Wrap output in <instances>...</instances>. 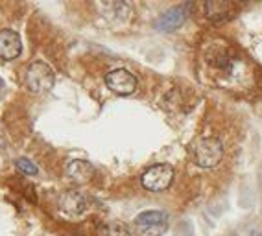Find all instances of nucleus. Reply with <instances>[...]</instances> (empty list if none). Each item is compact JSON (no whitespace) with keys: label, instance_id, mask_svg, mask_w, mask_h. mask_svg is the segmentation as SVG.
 <instances>
[{"label":"nucleus","instance_id":"3","mask_svg":"<svg viewBox=\"0 0 262 236\" xmlns=\"http://www.w3.org/2000/svg\"><path fill=\"white\" fill-rule=\"evenodd\" d=\"M135 227L142 236H163L168 229V214L163 210H146L135 218Z\"/></svg>","mask_w":262,"mask_h":236},{"label":"nucleus","instance_id":"15","mask_svg":"<svg viewBox=\"0 0 262 236\" xmlns=\"http://www.w3.org/2000/svg\"><path fill=\"white\" fill-rule=\"evenodd\" d=\"M258 236H262V232H260V234H258Z\"/></svg>","mask_w":262,"mask_h":236},{"label":"nucleus","instance_id":"7","mask_svg":"<svg viewBox=\"0 0 262 236\" xmlns=\"http://www.w3.org/2000/svg\"><path fill=\"white\" fill-rule=\"evenodd\" d=\"M67 175L76 184H85L94 177V166L89 161L78 159V161H72L71 164L67 166Z\"/></svg>","mask_w":262,"mask_h":236},{"label":"nucleus","instance_id":"2","mask_svg":"<svg viewBox=\"0 0 262 236\" xmlns=\"http://www.w3.org/2000/svg\"><path fill=\"white\" fill-rule=\"evenodd\" d=\"M224 157V146L214 137L202 138L194 148V161L202 168H214Z\"/></svg>","mask_w":262,"mask_h":236},{"label":"nucleus","instance_id":"1","mask_svg":"<svg viewBox=\"0 0 262 236\" xmlns=\"http://www.w3.org/2000/svg\"><path fill=\"white\" fill-rule=\"evenodd\" d=\"M56 76L52 66L45 61H33L26 70V87L35 95H42L54 87Z\"/></svg>","mask_w":262,"mask_h":236},{"label":"nucleus","instance_id":"12","mask_svg":"<svg viewBox=\"0 0 262 236\" xmlns=\"http://www.w3.org/2000/svg\"><path fill=\"white\" fill-rule=\"evenodd\" d=\"M15 166H17V168H19L23 174H28V175H37V172H39L37 166L33 164L30 159H24V157L17 159V161H15Z\"/></svg>","mask_w":262,"mask_h":236},{"label":"nucleus","instance_id":"11","mask_svg":"<svg viewBox=\"0 0 262 236\" xmlns=\"http://www.w3.org/2000/svg\"><path fill=\"white\" fill-rule=\"evenodd\" d=\"M100 236H129V229L122 222H109L100 229Z\"/></svg>","mask_w":262,"mask_h":236},{"label":"nucleus","instance_id":"8","mask_svg":"<svg viewBox=\"0 0 262 236\" xmlns=\"http://www.w3.org/2000/svg\"><path fill=\"white\" fill-rule=\"evenodd\" d=\"M187 19V10L185 8H172L166 13H163L155 22V28L161 32H172V30L179 28Z\"/></svg>","mask_w":262,"mask_h":236},{"label":"nucleus","instance_id":"9","mask_svg":"<svg viewBox=\"0 0 262 236\" xmlns=\"http://www.w3.org/2000/svg\"><path fill=\"white\" fill-rule=\"evenodd\" d=\"M59 207L61 210H65L71 216H80L81 213H85V208H87V199L80 192H67L61 198Z\"/></svg>","mask_w":262,"mask_h":236},{"label":"nucleus","instance_id":"10","mask_svg":"<svg viewBox=\"0 0 262 236\" xmlns=\"http://www.w3.org/2000/svg\"><path fill=\"white\" fill-rule=\"evenodd\" d=\"M231 10H233V4L227 0H209V2H205V15L207 19L212 20V22L227 20L231 17Z\"/></svg>","mask_w":262,"mask_h":236},{"label":"nucleus","instance_id":"6","mask_svg":"<svg viewBox=\"0 0 262 236\" xmlns=\"http://www.w3.org/2000/svg\"><path fill=\"white\" fill-rule=\"evenodd\" d=\"M23 50L20 35L13 30H0V59L11 61L15 57H19Z\"/></svg>","mask_w":262,"mask_h":236},{"label":"nucleus","instance_id":"14","mask_svg":"<svg viewBox=\"0 0 262 236\" xmlns=\"http://www.w3.org/2000/svg\"><path fill=\"white\" fill-rule=\"evenodd\" d=\"M2 90H4V81H2V78H0V95H2Z\"/></svg>","mask_w":262,"mask_h":236},{"label":"nucleus","instance_id":"13","mask_svg":"<svg viewBox=\"0 0 262 236\" xmlns=\"http://www.w3.org/2000/svg\"><path fill=\"white\" fill-rule=\"evenodd\" d=\"M209 61L212 63L214 66H220V68H224V66H227L231 63V57L227 52H214V56H209Z\"/></svg>","mask_w":262,"mask_h":236},{"label":"nucleus","instance_id":"5","mask_svg":"<svg viewBox=\"0 0 262 236\" xmlns=\"http://www.w3.org/2000/svg\"><path fill=\"white\" fill-rule=\"evenodd\" d=\"M105 85L120 96H129L137 89V78L126 68H115L105 74Z\"/></svg>","mask_w":262,"mask_h":236},{"label":"nucleus","instance_id":"4","mask_svg":"<svg viewBox=\"0 0 262 236\" xmlns=\"http://www.w3.org/2000/svg\"><path fill=\"white\" fill-rule=\"evenodd\" d=\"M173 168L170 164H155L142 174V186L150 192H163L172 184Z\"/></svg>","mask_w":262,"mask_h":236}]
</instances>
